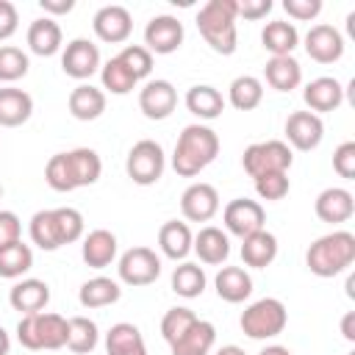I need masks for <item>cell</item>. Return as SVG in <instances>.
Here are the masks:
<instances>
[{"instance_id":"obj_1","label":"cell","mask_w":355,"mask_h":355,"mask_svg":"<svg viewBox=\"0 0 355 355\" xmlns=\"http://www.w3.org/2000/svg\"><path fill=\"white\" fill-rule=\"evenodd\" d=\"M216 155H219V136L208 125H200V122L186 125L172 153V169L180 178H194L208 164H214Z\"/></svg>"},{"instance_id":"obj_2","label":"cell","mask_w":355,"mask_h":355,"mask_svg":"<svg viewBox=\"0 0 355 355\" xmlns=\"http://www.w3.org/2000/svg\"><path fill=\"white\" fill-rule=\"evenodd\" d=\"M352 261H355V236L349 230H333L327 236H319L305 252V263L316 277H336L344 269H349Z\"/></svg>"},{"instance_id":"obj_3","label":"cell","mask_w":355,"mask_h":355,"mask_svg":"<svg viewBox=\"0 0 355 355\" xmlns=\"http://www.w3.org/2000/svg\"><path fill=\"white\" fill-rule=\"evenodd\" d=\"M200 36L211 44L214 53L233 55L239 47L236 33V0H208L197 14Z\"/></svg>"},{"instance_id":"obj_4","label":"cell","mask_w":355,"mask_h":355,"mask_svg":"<svg viewBox=\"0 0 355 355\" xmlns=\"http://www.w3.org/2000/svg\"><path fill=\"white\" fill-rule=\"evenodd\" d=\"M67 336H69V327H67V319L58 316V313H28L19 319L17 324V338L25 349H61L67 347Z\"/></svg>"},{"instance_id":"obj_5","label":"cell","mask_w":355,"mask_h":355,"mask_svg":"<svg viewBox=\"0 0 355 355\" xmlns=\"http://www.w3.org/2000/svg\"><path fill=\"white\" fill-rule=\"evenodd\" d=\"M286 322H288V313H286V305L277 297L255 300L252 305L244 308V313L239 319L244 336L247 338H255V341L280 336L286 330Z\"/></svg>"},{"instance_id":"obj_6","label":"cell","mask_w":355,"mask_h":355,"mask_svg":"<svg viewBox=\"0 0 355 355\" xmlns=\"http://www.w3.org/2000/svg\"><path fill=\"white\" fill-rule=\"evenodd\" d=\"M291 164H294L291 147L286 141H280V139L255 141L241 155V166L252 180L261 178V175H272V172H288Z\"/></svg>"},{"instance_id":"obj_7","label":"cell","mask_w":355,"mask_h":355,"mask_svg":"<svg viewBox=\"0 0 355 355\" xmlns=\"http://www.w3.org/2000/svg\"><path fill=\"white\" fill-rule=\"evenodd\" d=\"M164 166H166V158H164V147L153 139H141L130 147L128 153V161H125V172L128 178L136 183V186H153L161 180L164 175Z\"/></svg>"},{"instance_id":"obj_8","label":"cell","mask_w":355,"mask_h":355,"mask_svg":"<svg viewBox=\"0 0 355 355\" xmlns=\"http://www.w3.org/2000/svg\"><path fill=\"white\" fill-rule=\"evenodd\" d=\"M116 272L125 286H150L161 275V258L150 247H130L122 252Z\"/></svg>"},{"instance_id":"obj_9","label":"cell","mask_w":355,"mask_h":355,"mask_svg":"<svg viewBox=\"0 0 355 355\" xmlns=\"http://www.w3.org/2000/svg\"><path fill=\"white\" fill-rule=\"evenodd\" d=\"M222 222L227 227V233L239 236V239H247L258 230H263V222H266V214H263V205L258 200H250V197H236L225 205L222 211Z\"/></svg>"},{"instance_id":"obj_10","label":"cell","mask_w":355,"mask_h":355,"mask_svg":"<svg viewBox=\"0 0 355 355\" xmlns=\"http://www.w3.org/2000/svg\"><path fill=\"white\" fill-rule=\"evenodd\" d=\"M183 44V22L172 14H158L144 28V47L158 55H169Z\"/></svg>"},{"instance_id":"obj_11","label":"cell","mask_w":355,"mask_h":355,"mask_svg":"<svg viewBox=\"0 0 355 355\" xmlns=\"http://www.w3.org/2000/svg\"><path fill=\"white\" fill-rule=\"evenodd\" d=\"M61 69L75 78V80H86L100 69V50L94 42L89 39H72L64 53H61Z\"/></svg>"},{"instance_id":"obj_12","label":"cell","mask_w":355,"mask_h":355,"mask_svg":"<svg viewBox=\"0 0 355 355\" xmlns=\"http://www.w3.org/2000/svg\"><path fill=\"white\" fill-rule=\"evenodd\" d=\"M305 53L316 64H336L344 55V36L327 22L311 25V31L305 33Z\"/></svg>"},{"instance_id":"obj_13","label":"cell","mask_w":355,"mask_h":355,"mask_svg":"<svg viewBox=\"0 0 355 355\" xmlns=\"http://www.w3.org/2000/svg\"><path fill=\"white\" fill-rule=\"evenodd\" d=\"M322 136H324V122L322 116L311 114V111H294L288 114L286 119V139L294 150H316L322 144Z\"/></svg>"},{"instance_id":"obj_14","label":"cell","mask_w":355,"mask_h":355,"mask_svg":"<svg viewBox=\"0 0 355 355\" xmlns=\"http://www.w3.org/2000/svg\"><path fill=\"white\" fill-rule=\"evenodd\" d=\"M178 105V92L169 80H147L139 89V108L147 119H166Z\"/></svg>"},{"instance_id":"obj_15","label":"cell","mask_w":355,"mask_h":355,"mask_svg":"<svg viewBox=\"0 0 355 355\" xmlns=\"http://www.w3.org/2000/svg\"><path fill=\"white\" fill-rule=\"evenodd\" d=\"M92 28L97 33L100 42H108V44H119L130 36L133 31V19H130V11L125 6H103L97 8L94 19H92Z\"/></svg>"},{"instance_id":"obj_16","label":"cell","mask_w":355,"mask_h":355,"mask_svg":"<svg viewBox=\"0 0 355 355\" xmlns=\"http://www.w3.org/2000/svg\"><path fill=\"white\" fill-rule=\"evenodd\" d=\"M180 211L189 222H208L219 211V191L211 183H191L180 194Z\"/></svg>"},{"instance_id":"obj_17","label":"cell","mask_w":355,"mask_h":355,"mask_svg":"<svg viewBox=\"0 0 355 355\" xmlns=\"http://www.w3.org/2000/svg\"><path fill=\"white\" fill-rule=\"evenodd\" d=\"M313 211H316V216L322 222L341 225V222L352 219V214H355V197H352V191H347L341 186H330V189L319 191V197L313 202Z\"/></svg>"},{"instance_id":"obj_18","label":"cell","mask_w":355,"mask_h":355,"mask_svg":"<svg viewBox=\"0 0 355 355\" xmlns=\"http://www.w3.org/2000/svg\"><path fill=\"white\" fill-rule=\"evenodd\" d=\"M302 100H305L308 111L319 116V114L336 111V108L344 103V86H341L336 78H327V75H322V78H313V80L305 86V92H302Z\"/></svg>"},{"instance_id":"obj_19","label":"cell","mask_w":355,"mask_h":355,"mask_svg":"<svg viewBox=\"0 0 355 355\" xmlns=\"http://www.w3.org/2000/svg\"><path fill=\"white\" fill-rule=\"evenodd\" d=\"M8 302H11V308L19 311L22 316L39 313V311H44V305L50 302V286H47L44 280L25 277V280H19V283L11 286Z\"/></svg>"},{"instance_id":"obj_20","label":"cell","mask_w":355,"mask_h":355,"mask_svg":"<svg viewBox=\"0 0 355 355\" xmlns=\"http://www.w3.org/2000/svg\"><path fill=\"white\" fill-rule=\"evenodd\" d=\"M33 114V97L25 89L3 86L0 89V128H19Z\"/></svg>"},{"instance_id":"obj_21","label":"cell","mask_w":355,"mask_h":355,"mask_svg":"<svg viewBox=\"0 0 355 355\" xmlns=\"http://www.w3.org/2000/svg\"><path fill=\"white\" fill-rule=\"evenodd\" d=\"M80 258L92 269H105L116 258V236L111 230H105V227L92 230L80 244Z\"/></svg>"},{"instance_id":"obj_22","label":"cell","mask_w":355,"mask_h":355,"mask_svg":"<svg viewBox=\"0 0 355 355\" xmlns=\"http://www.w3.org/2000/svg\"><path fill=\"white\" fill-rule=\"evenodd\" d=\"M191 250L197 252V258H200L202 263L219 266V263H225V261H227V255H230V239H227V233H225V230H219V227L208 225V227H202V230L194 236Z\"/></svg>"},{"instance_id":"obj_23","label":"cell","mask_w":355,"mask_h":355,"mask_svg":"<svg viewBox=\"0 0 355 355\" xmlns=\"http://www.w3.org/2000/svg\"><path fill=\"white\" fill-rule=\"evenodd\" d=\"M216 341V327L205 319H197L175 344H169L172 355H211Z\"/></svg>"},{"instance_id":"obj_24","label":"cell","mask_w":355,"mask_h":355,"mask_svg":"<svg viewBox=\"0 0 355 355\" xmlns=\"http://www.w3.org/2000/svg\"><path fill=\"white\" fill-rule=\"evenodd\" d=\"M263 78L275 92H291L302 83V67L294 55H272L263 67Z\"/></svg>"},{"instance_id":"obj_25","label":"cell","mask_w":355,"mask_h":355,"mask_svg":"<svg viewBox=\"0 0 355 355\" xmlns=\"http://www.w3.org/2000/svg\"><path fill=\"white\" fill-rule=\"evenodd\" d=\"M214 286H216L219 300L233 302V305L236 302H244L252 294V277L241 266H222L216 272V277H214Z\"/></svg>"},{"instance_id":"obj_26","label":"cell","mask_w":355,"mask_h":355,"mask_svg":"<svg viewBox=\"0 0 355 355\" xmlns=\"http://www.w3.org/2000/svg\"><path fill=\"white\" fill-rule=\"evenodd\" d=\"M105 111V92L92 83H78L69 92V114L80 122H92Z\"/></svg>"},{"instance_id":"obj_27","label":"cell","mask_w":355,"mask_h":355,"mask_svg":"<svg viewBox=\"0 0 355 355\" xmlns=\"http://www.w3.org/2000/svg\"><path fill=\"white\" fill-rule=\"evenodd\" d=\"M191 244H194V236H191V227L186 222L169 219V222L161 225V230H158V247H161V252L166 258L183 261L191 252Z\"/></svg>"},{"instance_id":"obj_28","label":"cell","mask_w":355,"mask_h":355,"mask_svg":"<svg viewBox=\"0 0 355 355\" xmlns=\"http://www.w3.org/2000/svg\"><path fill=\"white\" fill-rule=\"evenodd\" d=\"M105 352L108 355H147V344L136 324L116 322L105 333Z\"/></svg>"},{"instance_id":"obj_29","label":"cell","mask_w":355,"mask_h":355,"mask_svg":"<svg viewBox=\"0 0 355 355\" xmlns=\"http://www.w3.org/2000/svg\"><path fill=\"white\" fill-rule=\"evenodd\" d=\"M61 28L53 17H42V19H33L28 25V47L31 53L47 58V55H55L61 50Z\"/></svg>"},{"instance_id":"obj_30","label":"cell","mask_w":355,"mask_h":355,"mask_svg":"<svg viewBox=\"0 0 355 355\" xmlns=\"http://www.w3.org/2000/svg\"><path fill=\"white\" fill-rule=\"evenodd\" d=\"M277 258V239L269 230H258L241 239V261L252 269H266Z\"/></svg>"},{"instance_id":"obj_31","label":"cell","mask_w":355,"mask_h":355,"mask_svg":"<svg viewBox=\"0 0 355 355\" xmlns=\"http://www.w3.org/2000/svg\"><path fill=\"white\" fill-rule=\"evenodd\" d=\"M261 42H263V50H269L272 55H291L294 47L300 44V33H297V28L291 22L272 19V22L263 25Z\"/></svg>"},{"instance_id":"obj_32","label":"cell","mask_w":355,"mask_h":355,"mask_svg":"<svg viewBox=\"0 0 355 355\" xmlns=\"http://www.w3.org/2000/svg\"><path fill=\"white\" fill-rule=\"evenodd\" d=\"M186 108L200 119H216L225 111V97L208 83H197L186 92Z\"/></svg>"},{"instance_id":"obj_33","label":"cell","mask_w":355,"mask_h":355,"mask_svg":"<svg viewBox=\"0 0 355 355\" xmlns=\"http://www.w3.org/2000/svg\"><path fill=\"white\" fill-rule=\"evenodd\" d=\"M119 297H122L119 283L111 280V277H103V275L86 280L78 291V300H80L83 308H105V305H114Z\"/></svg>"},{"instance_id":"obj_34","label":"cell","mask_w":355,"mask_h":355,"mask_svg":"<svg viewBox=\"0 0 355 355\" xmlns=\"http://www.w3.org/2000/svg\"><path fill=\"white\" fill-rule=\"evenodd\" d=\"M67 158H69V169H72L75 189H80V186H92V183H97V180H100L103 161H100V155H97L92 147L69 150V153H67Z\"/></svg>"},{"instance_id":"obj_35","label":"cell","mask_w":355,"mask_h":355,"mask_svg":"<svg viewBox=\"0 0 355 355\" xmlns=\"http://www.w3.org/2000/svg\"><path fill=\"white\" fill-rule=\"evenodd\" d=\"M205 283H208V277H205V272H202L200 263L183 261V263L175 266V272H172V291H175L178 297L194 300V297H200V294L205 291Z\"/></svg>"},{"instance_id":"obj_36","label":"cell","mask_w":355,"mask_h":355,"mask_svg":"<svg viewBox=\"0 0 355 355\" xmlns=\"http://www.w3.org/2000/svg\"><path fill=\"white\" fill-rule=\"evenodd\" d=\"M227 100L239 111H252L263 100V83L255 75H239L227 89Z\"/></svg>"},{"instance_id":"obj_37","label":"cell","mask_w":355,"mask_h":355,"mask_svg":"<svg viewBox=\"0 0 355 355\" xmlns=\"http://www.w3.org/2000/svg\"><path fill=\"white\" fill-rule=\"evenodd\" d=\"M28 233H31V241L36 247H42L44 252H55L61 244V236H58V225H55V214L53 211H36L31 216V225H28Z\"/></svg>"},{"instance_id":"obj_38","label":"cell","mask_w":355,"mask_h":355,"mask_svg":"<svg viewBox=\"0 0 355 355\" xmlns=\"http://www.w3.org/2000/svg\"><path fill=\"white\" fill-rule=\"evenodd\" d=\"M31 266H33V252H31L28 244H22V239L0 250V277L17 280V277H22Z\"/></svg>"},{"instance_id":"obj_39","label":"cell","mask_w":355,"mask_h":355,"mask_svg":"<svg viewBox=\"0 0 355 355\" xmlns=\"http://www.w3.org/2000/svg\"><path fill=\"white\" fill-rule=\"evenodd\" d=\"M67 327H69V336H67V347L78 355H86L97 347L100 341V330L97 324L89 319V316H72L67 319Z\"/></svg>"},{"instance_id":"obj_40","label":"cell","mask_w":355,"mask_h":355,"mask_svg":"<svg viewBox=\"0 0 355 355\" xmlns=\"http://www.w3.org/2000/svg\"><path fill=\"white\" fill-rule=\"evenodd\" d=\"M100 80H103V89L105 92H111V94H128V92H133L136 89V78L125 69V64L114 55V58H108L103 67H100Z\"/></svg>"},{"instance_id":"obj_41","label":"cell","mask_w":355,"mask_h":355,"mask_svg":"<svg viewBox=\"0 0 355 355\" xmlns=\"http://www.w3.org/2000/svg\"><path fill=\"white\" fill-rule=\"evenodd\" d=\"M28 67H31V61H28V55L19 47L0 44V80L3 83H14V80L25 78Z\"/></svg>"},{"instance_id":"obj_42","label":"cell","mask_w":355,"mask_h":355,"mask_svg":"<svg viewBox=\"0 0 355 355\" xmlns=\"http://www.w3.org/2000/svg\"><path fill=\"white\" fill-rule=\"evenodd\" d=\"M197 322V313L191 308H169L161 319V336L166 344H175L191 324Z\"/></svg>"},{"instance_id":"obj_43","label":"cell","mask_w":355,"mask_h":355,"mask_svg":"<svg viewBox=\"0 0 355 355\" xmlns=\"http://www.w3.org/2000/svg\"><path fill=\"white\" fill-rule=\"evenodd\" d=\"M44 180L53 191H75V180H72V169H69V158L67 153H55L47 166H44Z\"/></svg>"},{"instance_id":"obj_44","label":"cell","mask_w":355,"mask_h":355,"mask_svg":"<svg viewBox=\"0 0 355 355\" xmlns=\"http://www.w3.org/2000/svg\"><path fill=\"white\" fill-rule=\"evenodd\" d=\"M116 58L125 64V69H128L136 80H141V78H147V75L153 72V53H150L144 44H128Z\"/></svg>"},{"instance_id":"obj_45","label":"cell","mask_w":355,"mask_h":355,"mask_svg":"<svg viewBox=\"0 0 355 355\" xmlns=\"http://www.w3.org/2000/svg\"><path fill=\"white\" fill-rule=\"evenodd\" d=\"M55 214V225H58V236H61V244H72L83 236V214L78 208H53Z\"/></svg>"},{"instance_id":"obj_46","label":"cell","mask_w":355,"mask_h":355,"mask_svg":"<svg viewBox=\"0 0 355 355\" xmlns=\"http://www.w3.org/2000/svg\"><path fill=\"white\" fill-rule=\"evenodd\" d=\"M288 172H272V175H261L255 178V191L261 200H283L288 194Z\"/></svg>"},{"instance_id":"obj_47","label":"cell","mask_w":355,"mask_h":355,"mask_svg":"<svg viewBox=\"0 0 355 355\" xmlns=\"http://www.w3.org/2000/svg\"><path fill=\"white\" fill-rule=\"evenodd\" d=\"M333 169L344 180H352L355 178V141H344V144L336 147V153H333Z\"/></svg>"},{"instance_id":"obj_48","label":"cell","mask_w":355,"mask_h":355,"mask_svg":"<svg viewBox=\"0 0 355 355\" xmlns=\"http://www.w3.org/2000/svg\"><path fill=\"white\" fill-rule=\"evenodd\" d=\"M283 11H286L291 19L308 22V19H316V17H319L322 0H283Z\"/></svg>"},{"instance_id":"obj_49","label":"cell","mask_w":355,"mask_h":355,"mask_svg":"<svg viewBox=\"0 0 355 355\" xmlns=\"http://www.w3.org/2000/svg\"><path fill=\"white\" fill-rule=\"evenodd\" d=\"M19 236H22L19 216L14 211H0V250L14 244V241H19Z\"/></svg>"},{"instance_id":"obj_50","label":"cell","mask_w":355,"mask_h":355,"mask_svg":"<svg viewBox=\"0 0 355 355\" xmlns=\"http://www.w3.org/2000/svg\"><path fill=\"white\" fill-rule=\"evenodd\" d=\"M272 11V0H236V19H263Z\"/></svg>"},{"instance_id":"obj_51","label":"cell","mask_w":355,"mask_h":355,"mask_svg":"<svg viewBox=\"0 0 355 355\" xmlns=\"http://www.w3.org/2000/svg\"><path fill=\"white\" fill-rule=\"evenodd\" d=\"M17 25H19L17 6L8 3V0H0V39L14 36V33H17Z\"/></svg>"},{"instance_id":"obj_52","label":"cell","mask_w":355,"mask_h":355,"mask_svg":"<svg viewBox=\"0 0 355 355\" xmlns=\"http://www.w3.org/2000/svg\"><path fill=\"white\" fill-rule=\"evenodd\" d=\"M39 6L47 14H69L75 8V0H39Z\"/></svg>"},{"instance_id":"obj_53","label":"cell","mask_w":355,"mask_h":355,"mask_svg":"<svg viewBox=\"0 0 355 355\" xmlns=\"http://www.w3.org/2000/svg\"><path fill=\"white\" fill-rule=\"evenodd\" d=\"M341 336L347 341H355V311H347L341 319Z\"/></svg>"},{"instance_id":"obj_54","label":"cell","mask_w":355,"mask_h":355,"mask_svg":"<svg viewBox=\"0 0 355 355\" xmlns=\"http://www.w3.org/2000/svg\"><path fill=\"white\" fill-rule=\"evenodd\" d=\"M258 355H291L288 347H280V344H272V347H263Z\"/></svg>"},{"instance_id":"obj_55","label":"cell","mask_w":355,"mask_h":355,"mask_svg":"<svg viewBox=\"0 0 355 355\" xmlns=\"http://www.w3.org/2000/svg\"><path fill=\"white\" fill-rule=\"evenodd\" d=\"M216 355H247V352L241 347H236V344H227V347H219Z\"/></svg>"},{"instance_id":"obj_56","label":"cell","mask_w":355,"mask_h":355,"mask_svg":"<svg viewBox=\"0 0 355 355\" xmlns=\"http://www.w3.org/2000/svg\"><path fill=\"white\" fill-rule=\"evenodd\" d=\"M8 349H11V338H8V333L0 327V355H8Z\"/></svg>"},{"instance_id":"obj_57","label":"cell","mask_w":355,"mask_h":355,"mask_svg":"<svg viewBox=\"0 0 355 355\" xmlns=\"http://www.w3.org/2000/svg\"><path fill=\"white\" fill-rule=\"evenodd\" d=\"M347 294H349V297H355V275H349V277H347Z\"/></svg>"},{"instance_id":"obj_58","label":"cell","mask_w":355,"mask_h":355,"mask_svg":"<svg viewBox=\"0 0 355 355\" xmlns=\"http://www.w3.org/2000/svg\"><path fill=\"white\" fill-rule=\"evenodd\" d=\"M0 197H3V186H0Z\"/></svg>"}]
</instances>
